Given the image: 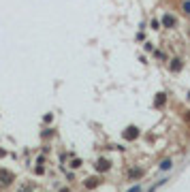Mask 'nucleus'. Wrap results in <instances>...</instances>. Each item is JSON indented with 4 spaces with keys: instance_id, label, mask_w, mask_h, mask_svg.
<instances>
[{
    "instance_id": "nucleus-1",
    "label": "nucleus",
    "mask_w": 190,
    "mask_h": 192,
    "mask_svg": "<svg viewBox=\"0 0 190 192\" xmlns=\"http://www.w3.org/2000/svg\"><path fill=\"white\" fill-rule=\"evenodd\" d=\"M171 166H173V162H171V160H164V162L160 164V169H162V171H167V169H171Z\"/></svg>"
},
{
    "instance_id": "nucleus-2",
    "label": "nucleus",
    "mask_w": 190,
    "mask_h": 192,
    "mask_svg": "<svg viewBox=\"0 0 190 192\" xmlns=\"http://www.w3.org/2000/svg\"><path fill=\"white\" fill-rule=\"evenodd\" d=\"M164 26H173V17H169V15H164Z\"/></svg>"
},
{
    "instance_id": "nucleus-3",
    "label": "nucleus",
    "mask_w": 190,
    "mask_h": 192,
    "mask_svg": "<svg viewBox=\"0 0 190 192\" xmlns=\"http://www.w3.org/2000/svg\"><path fill=\"white\" fill-rule=\"evenodd\" d=\"M184 11H186V13H190V0H188V2H184Z\"/></svg>"
},
{
    "instance_id": "nucleus-4",
    "label": "nucleus",
    "mask_w": 190,
    "mask_h": 192,
    "mask_svg": "<svg viewBox=\"0 0 190 192\" xmlns=\"http://www.w3.org/2000/svg\"><path fill=\"white\" fill-rule=\"evenodd\" d=\"M139 190H141V186H132V188H130L128 192H139Z\"/></svg>"
}]
</instances>
